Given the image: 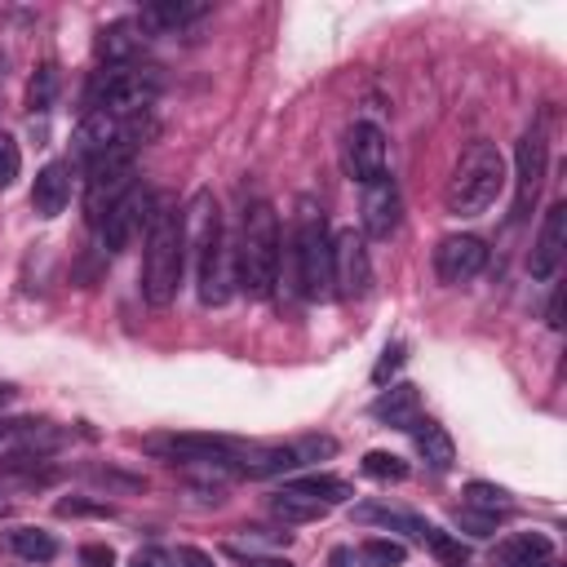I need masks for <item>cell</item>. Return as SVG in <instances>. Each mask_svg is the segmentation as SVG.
<instances>
[{"label":"cell","instance_id":"1","mask_svg":"<svg viewBox=\"0 0 567 567\" xmlns=\"http://www.w3.org/2000/svg\"><path fill=\"white\" fill-rule=\"evenodd\" d=\"M186 226V248L195 252V284H199V301L204 306H221L230 297L235 270H230V244H226V226L217 213V199L208 186H199L190 195V208L182 217Z\"/></svg>","mask_w":567,"mask_h":567},{"label":"cell","instance_id":"2","mask_svg":"<svg viewBox=\"0 0 567 567\" xmlns=\"http://www.w3.org/2000/svg\"><path fill=\"white\" fill-rule=\"evenodd\" d=\"M186 270V226L173 199L155 195L151 217H146V244H142V297L146 306L164 310L177 297Z\"/></svg>","mask_w":567,"mask_h":567},{"label":"cell","instance_id":"3","mask_svg":"<svg viewBox=\"0 0 567 567\" xmlns=\"http://www.w3.org/2000/svg\"><path fill=\"white\" fill-rule=\"evenodd\" d=\"M235 284L248 297H270L279 284V213L270 199H248L235 244Z\"/></svg>","mask_w":567,"mask_h":567},{"label":"cell","instance_id":"4","mask_svg":"<svg viewBox=\"0 0 567 567\" xmlns=\"http://www.w3.org/2000/svg\"><path fill=\"white\" fill-rule=\"evenodd\" d=\"M505 155L496 151V142H470L461 155H456V168L447 177V190H443V204L452 217H478L496 204V195L505 190Z\"/></svg>","mask_w":567,"mask_h":567},{"label":"cell","instance_id":"5","mask_svg":"<svg viewBox=\"0 0 567 567\" xmlns=\"http://www.w3.org/2000/svg\"><path fill=\"white\" fill-rule=\"evenodd\" d=\"M292 266H297V292L319 301L332 297V235L319 204L301 199L292 221Z\"/></svg>","mask_w":567,"mask_h":567},{"label":"cell","instance_id":"6","mask_svg":"<svg viewBox=\"0 0 567 567\" xmlns=\"http://www.w3.org/2000/svg\"><path fill=\"white\" fill-rule=\"evenodd\" d=\"M159 93V75L151 66H102L93 71L89 80V93H84V106L89 111H106L115 120H137Z\"/></svg>","mask_w":567,"mask_h":567},{"label":"cell","instance_id":"7","mask_svg":"<svg viewBox=\"0 0 567 567\" xmlns=\"http://www.w3.org/2000/svg\"><path fill=\"white\" fill-rule=\"evenodd\" d=\"M133 159H137V142L133 137H124V142H115L111 151H102L97 159H89L84 164V217H89V226H97L128 190H133Z\"/></svg>","mask_w":567,"mask_h":567},{"label":"cell","instance_id":"8","mask_svg":"<svg viewBox=\"0 0 567 567\" xmlns=\"http://www.w3.org/2000/svg\"><path fill=\"white\" fill-rule=\"evenodd\" d=\"M142 452L186 470H235L230 465L235 439H221V434H146Z\"/></svg>","mask_w":567,"mask_h":567},{"label":"cell","instance_id":"9","mask_svg":"<svg viewBox=\"0 0 567 567\" xmlns=\"http://www.w3.org/2000/svg\"><path fill=\"white\" fill-rule=\"evenodd\" d=\"M545 168H549V137H545V120L527 124L518 146H514V217H527L540 199L545 186Z\"/></svg>","mask_w":567,"mask_h":567},{"label":"cell","instance_id":"10","mask_svg":"<svg viewBox=\"0 0 567 567\" xmlns=\"http://www.w3.org/2000/svg\"><path fill=\"white\" fill-rule=\"evenodd\" d=\"M385 133L368 120H354L346 133H341V168L350 182L368 186L377 177H385Z\"/></svg>","mask_w":567,"mask_h":567},{"label":"cell","instance_id":"11","mask_svg":"<svg viewBox=\"0 0 567 567\" xmlns=\"http://www.w3.org/2000/svg\"><path fill=\"white\" fill-rule=\"evenodd\" d=\"M372 288V261H368V239L363 230L346 226L332 235V292L337 297H363Z\"/></svg>","mask_w":567,"mask_h":567},{"label":"cell","instance_id":"12","mask_svg":"<svg viewBox=\"0 0 567 567\" xmlns=\"http://www.w3.org/2000/svg\"><path fill=\"white\" fill-rule=\"evenodd\" d=\"M359 213H363V239H390L403 221V195H399V182L385 173L377 182L363 186V199H359Z\"/></svg>","mask_w":567,"mask_h":567},{"label":"cell","instance_id":"13","mask_svg":"<svg viewBox=\"0 0 567 567\" xmlns=\"http://www.w3.org/2000/svg\"><path fill=\"white\" fill-rule=\"evenodd\" d=\"M487 266V244L478 235H443L434 248V275L443 284H465Z\"/></svg>","mask_w":567,"mask_h":567},{"label":"cell","instance_id":"14","mask_svg":"<svg viewBox=\"0 0 567 567\" xmlns=\"http://www.w3.org/2000/svg\"><path fill=\"white\" fill-rule=\"evenodd\" d=\"M151 204H155V195H146V190H128L102 221H97V235H102V248L106 252H124L128 248V239L137 235V226L151 217Z\"/></svg>","mask_w":567,"mask_h":567},{"label":"cell","instance_id":"15","mask_svg":"<svg viewBox=\"0 0 567 567\" xmlns=\"http://www.w3.org/2000/svg\"><path fill=\"white\" fill-rule=\"evenodd\" d=\"M563 248H567V204L554 199V204L545 208L540 235H536L532 257H527L532 279H554V270H558V261H563Z\"/></svg>","mask_w":567,"mask_h":567},{"label":"cell","instance_id":"16","mask_svg":"<svg viewBox=\"0 0 567 567\" xmlns=\"http://www.w3.org/2000/svg\"><path fill=\"white\" fill-rule=\"evenodd\" d=\"M146 40H151V31L142 27V18H115L97 31V58H102V66H133L137 53L146 49Z\"/></svg>","mask_w":567,"mask_h":567},{"label":"cell","instance_id":"17","mask_svg":"<svg viewBox=\"0 0 567 567\" xmlns=\"http://www.w3.org/2000/svg\"><path fill=\"white\" fill-rule=\"evenodd\" d=\"M372 416L381 425H394V430H412L421 421V390L412 381H394L390 390H381L372 399Z\"/></svg>","mask_w":567,"mask_h":567},{"label":"cell","instance_id":"18","mask_svg":"<svg viewBox=\"0 0 567 567\" xmlns=\"http://www.w3.org/2000/svg\"><path fill=\"white\" fill-rule=\"evenodd\" d=\"M549 558H554L549 532H514L496 549V563L501 567H549Z\"/></svg>","mask_w":567,"mask_h":567},{"label":"cell","instance_id":"19","mask_svg":"<svg viewBox=\"0 0 567 567\" xmlns=\"http://www.w3.org/2000/svg\"><path fill=\"white\" fill-rule=\"evenodd\" d=\"M66 199H71V177H66V164L53 159V164H44V168L35 173L31 208H35V217H58V213L66 208Z\"/></svg>","mask_w":567,"mask_h":567},{"label":"cell","instance_id":"20","mask_svg":"<svg viewBox=\"0 0 567 567\" xmlns=\"http://www.w3.org/2000/svg\"><path fill=\"white\" fill-rule=\"evenodd\" d=\"M412 439H416V452H421V461L434 470V474H447L452 470V461H456V443H452V434L439 425V421H416L412 425Z\"/></svg>","mask_w":567,"mask_h":567},{"label":"cell","instance_id":"21","mask_svg":"<svg viewBox=\"0 0 567 567\" xmlns=\"http://www.w3.org/2000/svg\"><path fill=\"white\" fill-rule=\"evenodd\" d=\"M0 478H13L22 487H44L58 478V465L40 452H4L0 456Z\"/></svg>","mask_w":567,"mask_h":567},{"label":"cell","instance_id":"22","mask_svg":"<svg viewBox=\"0 0 567 567\" xmlns=\"http://www.w3.org/2000/svg\"><path fill=\"white\" fill-rule=\"evenodd\" d=\"M204 13H208V4H199V0H159V4L142 9V27L146 31H173V27H190Z\"/></svg>","mask_w":567,"mask_h":567},{"label":"cell","instance_id":"23","mask_svg":"<svg viewBox=\"0 0 567 567\" xmlns=\"http://www.w3.org/2000/svg\"><path fill=\"white\" fill-rule=\"evenodd\" d=\"M4 545H9L22 563H35V567L58 558V536L44 532V527H13V532H4Z\"/></svg>","mask_w":567,"mask_h":567},{"label":"cell","instance_id":"24","mask_svg":"<svg viewBox=\"0 0 567 567\" xmlns=\"http://www.w3.org/2000/svg\"><path fill=\"white\" fill-rule=\"evenodd\" d=\"M354 518H363V523H381V527H390V532H408L412 540H425V532H430V523H425L421 514L390 509V505H354Z\"/></svg>","mask_w":567,"mask_h":567},{"label":"cell","instance_id":"25","mask_svg":"<svg viewBox=\"0 0 567 567\" xmlns=\"http://www.w3.org/2000/svg\"><path fill=\"white\" fill-rule=\"evenodd\" d=\"M288 492H301V496H310V501H319V505H341V501H350L354 496V487L346 483V478H337V474H306V478H292V483H284Z\"/></svg>","mask_w":567,"mask_h":567},{"label":"cell","instance_id":"26","mask_svg":"<svg viewBox=\"0 0 567 567\" xmlns=\"http://www.w3.org/2000/svg\"><path fill=\"white\" fill-rule=\"evenodd\" d=\"M270 514L284 518V523H315V518L328 514V505H319V501H310V496H301V492L279 487V492L270 496Z\"/></svg>","mask_w":567,"mask_h":567},{"label":"cell","instance_id":"27","mask_svg":"<svg viewBox=\"0 0 567 567\" xmlns=\"http://www.w3.org/2000/svg\"><path fill=\"white\" fill-rule=\"evenodd\" d=\"M465 505H470V509H478V514H492V518H505V514L514 509L509 492H505V487H496V483H483V478L465 483Z\"/></svg>","mask_w":567,"mask_h":567},{"label":"cell","instance_id":"28","mask_svg":"<svg viewBox=\"0 0 567 567\" xmlns=\"http://www.w3.org/2000/svg\"><path fill=\"white\" fill-rule=\"evenodd\" d=\"M421 545H430V554L439 558V567H470V549L461 545V536H452V532H443L434 523H430V532H425Z\"/></svg>","mask_w":567,"mask_h":567},{"label":"cell","instance_id":"29","mask_svg":"<svg viewBox=\"0 0 567 567\" xmlns=\"http://www.w3.org/2000/svg\"><path fill=\"white\" fill-rule=\"evenodd\" d=\"M403 558H408L403 540H390V536H368L359 545V563L363 567H403Z\"/></svg>","mask_w":567,"mask_h":567},{"label":"cell","instance_id":"30","mask_svg":"<svg viewBox=\"0 0 567 567\" xmlns=\"http://www.w3.org/2000/svg\"><path fill=\"white\" fill-rule=\"evenodd\" d=\"M363 474L368 478H381V483H403L408 478V461L394 456V452L372 447V452H363Z\"/></svg>","mask_w":567,"mask_h":567},{"label":"cell","instance_id":"31","mask_svg":"<svg viewBox=\"0 0 567 567\" xmlns=\"http://www.w3.org/2000/svg\"><path fill=\"white\" fill-rule=\"evenodd\" d=\"M53 97H58V66L44 62V66H35V75H31V84H27V106H31V111H49Z\"/></svg>","mask_w":567,"mask_h":567},{"label":"cell","instance_id":"32","mask_svg":"<svg viewBox=\"0 0 567 567\" xmlns=\"http://www.w3.org/2000/svg\"><path fill=\"white\" fill-rule=\"evenodd\" d=\"M292 452H297L301 465H310V461L332 456V452H337V439H332V434H306V439H292Z\"/></svg>","mask_w":567,"mask_h":567},{"label":"cell","instance_id":"33","mask_svg":"<svg viewBox=\"0 0 567 567\" xmlns=\"http://www.w3.org/2000/svg\"><path fill=\"white\" fill-rule=\"evenodd\" d=\"M53 509H58L62 518H111V514H115V505H106V501H84V496L58 501Z\"/></svg>","mask_w":567,"mask_h":567},{"label":"cell","instance_id":"34","mask_svg":"<svg viewBox=\"0 0 567 567\" xmlns=\"http://www.w3.org/2000/svg\"><path fill=\"white\" fill-rule=\"evenodd\" d=\"M403 363H408V346H403V341H390V346L381 350L377 368H372V381H377V385H385V381H390V377H394Z\"/></svg>","mask_w":567,"mask_h":567},{"label":"cell","instance_id":"35","mask_svg":"<svg viewBox=\"0 0 567 567\" xmlns=\"http://www.w3.org/2000/svg\"><path fill=\"white\" fill-rule=\"evenodd\" d=\"M18 168H22V155H18V142L0 128V190L4 186H13V177H18Z\"/></svg>","mask_w":567,"mask_h":567},{"label":"cell","instance_id":"36","mask_svg":"<svg viewBox=\"0 0 567 567\" xmlns=\"http://www.w3.org/2000/svg\"><path fill=\"white\" fill-rule=\"evenodd\" d=\"M456 527L470 532V536H492V532H496V518H492V514H478V509H470V505H461V509H456Z\"/></svg>","mask_w":567,"mask_h":567},{"label":"cell","instance_id":"37","mask_svg":"<svg viewBox=\"0 0 567 567\" xmlns=\"http://www.w3.org/2000/svg\"><path fill=\"white\" fill-rule=\"evenodd\" d=\"M80 567H115V554H111V545H97V540L80 545Z\"/></svg>","mask_w":567,"mask_h":567},{"label":"cell","instance_id":"38","mask_svg":"<svg viewBox=\"0 0 567 567\" xmlns=\"http://www.w3.org/2000/svg\"><path fill=\"white\" fill-rule=\"evenodd\" d=\"M128 567H173V554L159 549V545H142V549L128 558Z\"/></svg>","mask_w":567,"mask_h":567},{"label":"cell","instance_id":"39","mask_svg":"<svg viewBox=\"0 0 567 567\" xmlns=\"http://www.w3.org/2000/svg\"><path fill=\"white\" fill-rule=\"evenodd\" d=\"M173 567H217V563H213V554H204L199 545H177Z\"/></svg>","mask_w":567,"mask_h":567},{"label":"cell","instance_id":"40","mask_svg":"<svg viewBox=\"0 0 567 567\" xmlns=\"http://www.w3.org/2000/svg\"><path fill=\"white\" fill-rule=\"evenodd\" d=\"M244 567H292L288 558H275V554H261V558H248Z\"/></svg>","mask_w":567,"mask_h":567},{"label":"cell","instance_id":"41","mask_svg":"<svg viewBox=\"0 0 567 567\" xmlns=\"http://www.w3.org/2000/svg\"><path fill=\"white\" fill-rule=\"evenodd\" d=\"M9 399H13V385H4V381H0V403H9Z\"/></svg>","mask_w":567,"mask_h":567},{"label":"cell","instance_id":"42","mask_svg":"<svg viewBox=\"0 0 567 567\" xmlns=\"http://www.w3.org/2000/svg\"><path fill=\"white\" fill-rule=\"evenodd\" d=\"M9 514H13V505H9L4 496H0V518H9Z\"/></svg>","mask_w":567,"mask_h":567}]
</instances>
